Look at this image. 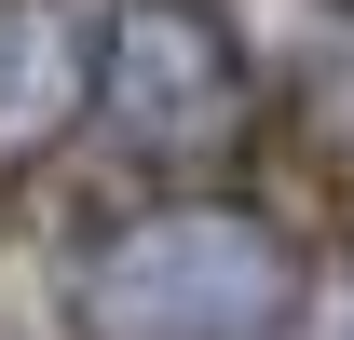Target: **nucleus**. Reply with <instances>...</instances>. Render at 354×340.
Listing matches in <instances>:
<instances>
[{"instance_id": "nucleus-1", "label": "nucleus", "mask_w": 354, "mask_h": 340, "mask_svg": "<svg viewBox=\"0 0 354 340\" xmlns=\"http://www.w3.org/2000/svg\"><path fill=\"white\" fill-rule=\"evenodd\" d=\"M300 313V258L245 205H150L82 258V340H272Z\"/></svg>"}, {"instance_id": "nucleus-2", "label": "nucleus", "mask_w": 354, "mask_h": 340, "mask_svg": "<svg viewBox=\"0 0 354 340\" xmlns=\"http://www.w3.org/2000/svg\"><path fill=\"white\" fill-rule=\"evenodd\" d=\"M245 123V55L205 0H123L95 28V136L136 164H191Z\"/></svg>"}, {"instance_id": "nucleus-3", "label": "nucleus", "mask_w": 354, "mask_h": 340, "mask_svg": "<svg viewBox=\"0 0 354 340\" xmlns=\"http://www.w3.org/2000/svg\"><path fill=\"white\" fill-rule=\"evenodd\" d=\"M300 340H354V286H327V299H313V327Z\"/></svg>"}]
</instances>
